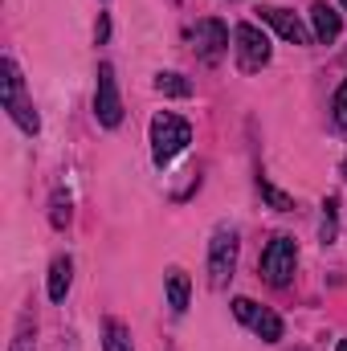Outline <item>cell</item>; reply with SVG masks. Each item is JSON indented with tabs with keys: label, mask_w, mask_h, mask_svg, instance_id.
Returning a JSON list of instances; mask_svg holds the SVG:
<instances>
[{
	"label": "cell",
	"mask_w": 347,
	"mask_h": 351,
	"mask_svg": "<svg viewBox=\"0 0 347 351\" xmlns=\"http://www.w3.org/2000/svg\"><path fill=\"white\" fill-rule=\"evenodd\" d=\"M4 110L12 114V123L25 131V135H37L41 131V119H37V110H33V102H29V94H25V78H21V70H16V62L12 58H4Z\"/></svg>",
	"instance_id": "6da1fadb"
},
{
	"label": "cell",
	"mask_w": 347,
	"mask_h": 351,
	"mask_svg": "<svg viewBox=\"0 0 347 351\" xmlns=\"http://www.w3.org/2000/svg\"><path fill=\"white\" fill-rule=\"evenodd\" d=\"M188 143H192V127L180 114L164 110V114L152 119V156H156V164H172Z\"/></svg>",
	"instance_id": "7a4b0ae2"
},
{
	"label": "cell",
	"mask_w": 347,
	"mask_h": 351,
	"mask_svg": "<svg viewBox=\"0 0 347 351\" xmlns=\"http://www.w3.org/2000/svg\"><path fill=\"white\" fill-rule=\"evenodd\" d=\"M233 269H237V233L221 225L208 241V282H213V290H225Z\"/></svg>",
	"instance_id": "3957f363"
},
{
	"label": "cell",
	"mask_w": 347,
	"mask_h": 351,
	"mask_svg": "<svg viewBox=\"0 0 347 351\" xmlns=\"http://www.w3.org/2000/svg\"><path fill=\"white\" fill-rule=\"evenodd\" d=\"M294 265H298L294 237L278 233V237L265 245V254H261V278H265L270 286H290V278H294Z\"/></svg>",
	"instance_id": "277c9868"
},
{
	"label": "cell",
	"mask_w": 347,
	"mask_h": 351,
	"mask_svg": "<svg viewBox=\"0 0 347 351\" xmlns=\"http://www.w3.org/2000/svg\"><path fill=\"white\" fill-rule=\"evenodd\" d=\"M233 49H237V66L246 74H258L261 66L270 62V37L261 33L258 25H237L233 29Z\"/></svg>",
	"instance_id": "5b68a950"
},
{
	"label": "cell",
	"mask_w": 347,
	"mask_h": 351,
	"mask_svg": "<svg viewBox=\"0 0 347 351\" xmlns=\"http://www.w3.org/2000/svg\"><path fill=\"white\" fill-rule=\"evenodd\" d=\"M192 45H196V58H200L204 66H217V62L229 53V29H225L217 16H204V21H196V29H192Z\"/></svg>",
	"instance_id": "8992f818"
},
{
	"label": "cell",
	"mask_w": 347,
	"mask_h": 351,
	"mask_svg": "<svg viewBox=\"0 0 347 351\" xmlns=\"http://www.w3.org/2000/svg\"><path fill=\"white\" fill-rule=\"evenodd\" d=\"M94 114L102 127H119L123 123V98H119V82H115V66L102 62L98 66V94H94Z\"/></svg>",
	"instance_id": "52a82bcc"
},
{
	"label": "cell",
	"mask_w": 347,
	"mask_h": 351,
	"mask_svg": "<svg viewBox=\"0 0 347 351\" xmlns=\"http://www.w3.org/2000/svg\"><path fill=\"white\" fill-rule=\"evenodd\" d=\"M233 315L254 327V335H261V343H278L282 339V319L274 311L258 306L254 298H233Z\"/></svg>",
	"instance_id": "ba28073f"
},
{
	"label": "cell",
	"mask_w": 347,
	"mask_h": 351,
	"mask_svg": "<svg viewBox=\"0 0 347 351\" xmlns=\"http://www.w3.org/2000/svg\"><path fill=\"white\" fill-rule=\"evenodd\" d=\"M258 12H261V21H265V25H274V29H278V37H286L290 45H311V37H315V33H307V25H302V21L290 12V8L261 4Z\"/></svg>",
	"instance_id": "9c48e42d"
},
{
	"label": "cell",
	"mask_w": 347,
	"mask_h": 351,
	"mask_svg": "<svg viewBox=\"0 0 347 351\" xmlns=\"http://www.w3.org/2000/svg\"><path fill=\"white\" fill-rule=\"evenodd\" d=\"M311 21H315V41H323V45H331V41L339 37V29H344L339 12H335L331 4H323V0L311 8Z\"/></svg>",
	"instance_id": "30bf717a"
},
{
	"label": "cell",
	"mask_w": 347,
	"mask_h": 351,
	"mask_svg": "<svg viewBox=\"0 0 347 351\" xmlns=\"http://www.w3.org/2000/svg\"><path fill=\"white\" fill-rule=\"evenodd\" d=\"M70 282H74V262L70 258H58V262L49 265V298L53 302H66Z\"/></svg>",
	"instance_id": "8fae6325"
},
{
	"label": "cell",
	"mask_w": 347,
	"mask_h": 351,
	"mask_svg": "<svg viewBox=\"0 0 347 351\" xmlns=\"http://www.w3.org/2000/svg\"><path fill=\"white\" fill-rule=\"evenodd\" d=\"M188 294H192V282H188V274L172 265L168 269V306H172L176 315H184L188 311Z\"/></svg>",
	"instance_id": "7c38bea8"
},
{
	"label": "cell",
	"mask_w": 347,
	"mask_h": 351,
	"mask_svg": "<svg viewBox=\"0 0 347 351\" xmlns=\"http://www.w3.org/2000/svg\"><path fill=\"white\" fill-rule=\"evenodd\" d=\"M339 237V196H327L323 200V221H319V241L331 245Z\"/></svg>",
	"instance_id": "4fadbf2b"
},
{
	"label": "cell",
	"mask_w": 347,
	"mask_h": 351,
	"mask_svg": "<svg viewBox=\"0 0 347 351\" xmlns=\"http://www.w3.org/2000/svg\"><path fill=\"white\" fill-rule=\"evenodd\" d=\"M156 90L168 94V98H188V94H192V82H188L184 74H172V70H168V74H156Z\"/></svg>",
	"instance_id": "5bb4252c"
},
{
	"label": "cell",
	"mask_w": 347,
	"mask_h": 351,
	"mask_svg": "<svg viewBox=\"0 0 347 351\" xmlns=\"http://www.w3.org/2000/svg\"><path fill=\"white\" fill-rule=\"evenodd\" d=\"M102 351H131V331H127L119 319H110V323H106V339H102Z\"/></svg>",
	"instance_id": "9a60e30c"
},
{
	"label": "cell",
	"mask_w": 347,
	"mask_h": 351,
	"mask_svg": "<svg viewBox=\"0 0 347 351\" xmlns=\"http://www.w3.org/2000/svg\"><path fill=\"white\" fill-rule=\"evenodd\" d=\"M258 188H261V196L270 200V208H278V213H290V208H294V200H290L286 192H278V188H274L265 176H258Z\"/></svg>",
	"instance_id": "2e32d148"
},
{
	"label": "cell",
	"mask_w": 347,
	"mask_h": 351,
	"mask_svg": "<svg viewBox=\"0 0 347 351\" xmlns=\"http://www.w3.org/2000/svg\"><path fill=\"white\" fill-rule=\"evenodd\" d=\"M49 221H53V229H66V225H70V196H66V192H53Z\"/></svg>",
	"instance_id": "e0dca14e"
},
{
	"label": "cell",
	"mask_w": 347,
	"mask_h": 351,
	"mask_svg": "<svg viewBox=\"0 0 347 351\" xmlns=\"http://www.w3.org/2000/svg\"><path fill=\"white\" fill-rule=\"evenodd\" d=\"M335 123H339V127H347V82L335 90Z\"/></svg>",
	"instance_id": "ac0fdd59"
},
{
	"label": "cell",
	"mask_w": 347,
	"mask_h": 351,
	"mask_svg": "<svg viewBox=\"0 0 347 351\" xmlns=\"http://www.w3.org/2000/svg\"><path fill=\"white\" fill-rule=\"evenodd\" d=\"M339 172H344V180H347V160H344V164H339Z\"/></svg>",
	"instance_id": "d6986e66"
},
{
	"label": "cell",
	"mask_w": 347,
	"mask_h": 351,
	"mask_svg": "<svg viewBox=\"0 0 347 351\" xmlns=\"http://www.w3.org/2000/svg\"><path fill=\"white\" fill-rule=\"evenodd\" d=\"M339 351H347V339H344V343H339Z\"/></svg>",
	"instance_id": "ffe728a7"
},
{
	"label": "cell",
	"mask_w": 347,
	"mask_h": 351,
	"mask_svg": "<svg viewBox=\"0 0 347 351\" xmlns=\"http://www.w3.org/2000/svg\"><path fill=\"white\" fill-rule=\"evenodd\" d=\"M344 4H347V0H344Z\"/></svg>",
	"instance_id": "44dd1931"
}]
</instances>
